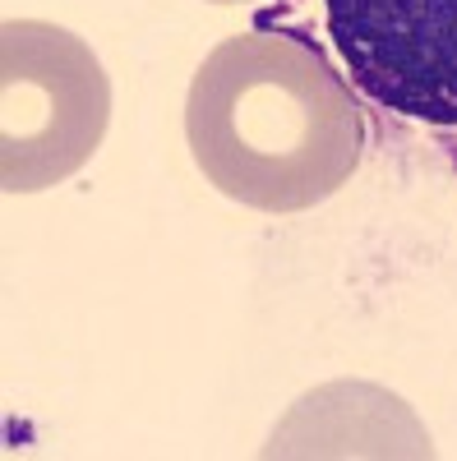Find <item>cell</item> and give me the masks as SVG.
<instances>
[{
	"mask_svg": "<svg viewBox=\"0 0 457 461\" xmlns=\"http://www.w3.org/2000/svg\"><path fill=\"white\" fill-rule=\"evenodd\" d=\"M185 139L217 194L259 212H305L356 176L365 115L310 37L254 28L204 56Z\"/></svg>",
	"mask_w": 457,
	"mask_h": 461,
	"instance_id": "obj_1",
	"label": "cell"
},
{
	"mask_svg": "<svg viewBox=\"0 0 457 461\" xmlns=\"http://www.w3.org/2000/svg\"><path fill=\"white\" fill-rule=\"evenodd\" d=\"M213 5H241V0H213Z\"/></svg>",
	"mask_w": 457,
	"mask_h": 461,
	"instance_id": "obj_4",
	"label": "cell"
},
{
	"mask_svg": "<svg viewBox=\"0 0 457 461\" xmlns=\"http://www.w3.org/2000/svg\"><path fill=\"white\" fill-rule=\"evenodd\" d=\"M324 23L374 106L457 130V0H324Z\"/></svg>",
	"mask_w": 457,
	"mask_h": 461,
	"instance_id": "obj_3",
	"label": "cell"
},
{
	"mask_svg": "<svg viewBox=\"0 0 457 461\" xmlns=\"http://www.w3.org/2000/svg\"><path fill=\"white\" fill-rule=\"evenodd\" d=\"M111 79L84 37L42 19L0 28V185L42 194L102 148Z\"/></svg>",
	"mask_w": 457,
	"mask_h": 461,
	"instance_id": "obj_2",
	"label": "cell"
}]
</instances>
